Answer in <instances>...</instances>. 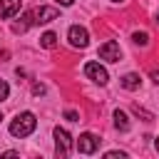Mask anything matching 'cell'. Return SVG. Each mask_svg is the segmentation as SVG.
<instances>
[{
	"label": "cell",
	"instance_id": "cell-1",
	"mask_svg": "<svg viewBox=\"0 0 159 159\" xmlns=\"http://www.w3.org/2000/svg\"><path fill=\"white\" fill-rule=\"evenodd\" d=\"M35 127H37V117H35L32 112H20V114L10 122V134L17 137V139H22V137H30V134L35 132Z\"/></svg>",
	"mask_w": 159,
	"mask_h": 159
},
{
	"label": "cell",
	"instance_id": "cell-2",
	"mask_svg": "<svg viewBox=\"0 0 159 159\" xmlns=\"http://www.w3.org/2000/svg\"><path fill=\"white\" fill-rule=\"evenodd\" d=\"M57 15H60V10L52 7V5H40V7L27 10L30 25H45V22H50V20H57Z\"/></svg>",
	"mask_w": 159,
	"mask_h": 159
},
{
	"label": "cell",
	"instance_id": "cell-3",
	"mask_svg": "<svg viewBox=\"0 0 159 159\" xmlns=\"http://www.w3.org/2000/svg\"><path fill=\"white\" fill-rule=\"evenodd\" d=\"M52 137H55V154H57L60 159L70 157V152H72V137L67 134V129L55 127V129H52Z\"/></svg>",
	"mask_w": 159,
	"mask_h": 159
},
{
	"label": "cell",
	"instance_id": "cell-4",
	"mask_svg": "<svg viewBox=\"0 0 159 159\" xmlns=\"http://www.w3.org/2000/svg\"><path fill=\"white\" fill-rule=\"evenodd\" d=\"M99 137L97 134H92V132H82L80 137H77V142H75V147H77V152L80 154H94L97 149H99Z\"/></svg>",
	"mask_w": 159,
	"mask_h": 159
},
{
	"label": "cell",
	"instance_id": "cell-5",
	"mask_svg": "<svg viewBox=\"0 0 159 159\" xmlns=\"http://www.w3.org/2000/svg\"><path fill=\"white\" fill-rule=\"evenodd\" d=\"M67 40H70V45H72V47L84 50V47L89 45V32H87L82 25H72V27L67 30Z\"/></svg>",
	"mask_w": 159,
	"mask_h": 159
},
{
	"label": "cell",
	"instance_id": "cell-6",
	"mask_svg": "<svg viewBox=\"0 0 159 159\" xmlns=\"http://www.w3.org/2000/svg\"><path fill=\"white\" fill-rule=\"evenodd\" d=\"M84 75H87L92 82H97V84H107V82H109V75H107V70H104L99 62H87V65H84Z\"/></svg>",
	"mask_w": 159,
	"mask_h": 159
},
{
	"label": "cell",
	"instance_id": "cell-7",
	"mask_svg": "<svg viewBox=\"0 0 159 159\" xmlns=\"http://www.w3.org/2000/svg\"><path fill=\"white\" fill-rule=\"evenodd\" d=\"M99 57L107 60V62H119V57H122V47H119V42L107 40V42L99 47Z\"/></svg>",
	"mask_w": 159,
	"mask_h": 159
},
{
	"label": "cell",
	"instance_id": "cell-8",
	"mask_svg": "<svg viewBox=\"0 0 159 159\" xmlns=\"http://www.w3.org/2000/svg\"><path fill=\"white\" fill-rule=\"evenodd\" d=\"M20 5H22V0H0V17L10 20L12 15L20 12Z\"/></svg>",
	"mask_w": 159,
	"mask_h": 159
},
{
	"label": "cell",
	"instance_id": "cell-9",
	"mask_svg": "<svg viewBox=\"0 0 159 159\" xmlns=\"http://www.w3.org/2000/svg\"><path fill=\"white\" fill-rule=\"evenodd\" d=\"M119 82H122V87H124V89H139V84H142V80H139V75H137V72H127Z\"/></svg>",
	"mask_w": 159,
	"mask_h": 159
},
{
	"label": "cell",
	"instance_id": "cell-10",
	"mask_svg": "<svg viewBox=\"0 0 159 159\" xmlns=\"http://www.w3.org/2000/svg\"><path fill=\"white\" fill-rule=\"evenodd\" d=\"M112 117H114V127H117L119 132H129V127H132V124H129V117H127L122 109H114V114H112Z\"/></svg>",
	"mask_w": 159,
	"mask_h": 159
},
{
	"label": "cell",
	"instance_id": "cell-11",
	"mask_svg": "<svg viewBox=\"0 0 159 159\" xmlns=\"http://www.w3.org/2000/svg\"><path fill=\"white\" fill-rule=\"evenodd\" d=\"M57 45V35L55 32H45L42 37H40V47H45V50H52Z\"/></svg>",
	"mask_w": 159,
	"mask_h": 159
},
{
	"label": "cell",
	"instance_id": "cell-12",
	"mask_svg": "<svg viewBox=\"0 0 159 159\" xmlns=\"http://www.w3.org/2000/svg\"><path fill=\"white\" fill-rule=\"evenodd\" d=\"M132 40H134V45H139V47H147V45H149V35H147V32H134Z\"/></svg>",
	"mask_w": 159,
	"mask_h": 159
},
{
	"label": "cell",
	"instance_id": "cell-13",
	"mask_svg": "<svg viewBox=\"0 0 159 159\" xmlns=\"http://www.w3.org/2000/svg\"><path fill=\"white\" fill-rule=\"evenodd\" d=\"M7 94H10V87H7V82H5V80H0V102H2V99H7Z\"/></svg>",
	"mask_w": 159,
	"mask_h": 159
},
{
	"label": "cell",
	"instance_id": "cell-14",
	"mask_svg": "<svg viewBox=\"0 0 159 159\" xmlns=\"http://www.w3.org/2000/svg\"><path fill=\"white\" fill-rule=\"evenodd\" d=\"M45 92H47V89H45V84H40V82H35V84H32V94H37V97H40V94H45Z\"/></svg>",
	"mask_w": 159,
	"mask_h": 159
},
{
	"label": "cell",
	"instance_id": "cell-15",
	"mask_svg": "<svg viewBox=\"0 0 159 159\" xmlns=\"http://www.w3.org/2000/svg\"><path fill=\"white\" fill-rule=\"evenodd\" d=\"M65 119H67V122H77V119H80V114H77L75 109H67V112H65Z\"/></svg>",
	"mask_w": 159,
	"mask_h": 159
},
{
	"label": "cell",
	"instance_id": "cell-16",
	"mask_svg": "<svg viewBox=\"0 0 159 159\" xmlns=\"http://www.w3.org/2000/svg\"><path fill=\"white\" fill-rule=\"evenodd\" d=\"M104 157H107V159H127V154H124V152H107Z\"/></svg>",
	"mask_w": 159,
	"mask_h": 159
},
{
	"label": "cell",
	"instance_id": "cell-17",
	"mask_svg": "<svg viewBox=\"0 0 159 159\" xmlns=\"http://www.w3.org/2000/svg\"><path fill=\"white\" fill-rule=\"evenodd\" d=\"M152 82H154V84H159V70H154V72H152Z\"/></svg>",
	"mask_w": 159,
	"mask_h": 159
},
{
	"label": "cell",
	"instance_id": "cell-18",
	"mask_svg": "<svg viewBox=\"0 0 159 159\" xmlns=\"http://www.w3.org/2000/svg\"><path fill=\"white\" fill-rule=\"evenodd\" d=\"M57 2H60V5H72L75 0H57Z\"/></svg>",
	"mask_w": 159,
	"mask_h": 159
},
{
	"label": "cell",
	"instance_id": "cell-19",
	"mask_svg": "<svg viewBox=\"0 0 159 159\" xmlns=\"http://www.w3.org/2000/svg\"><path fill=\"white\" fill-rule=\"evenodd\" d=\"M157 152H159V137H157Z\"/></svg>",
	"mask_w": 159,
	"mask_h": 159
},
{
	"label": "cell",
	"instance_id": "cell-20",
	"mask_svg": "<svg viewBox=\"0 0 159 159\" xmlns=\"http://www.w3.org/2000/svg\"><path fill=\"white\" fill-rule=\"evenodd\" d=\"M112 2H124V0H112Z\"/></svg>",
	"mask_w": 159,
	"mask_h": 159
},
{
	"label": "cell",
	"instance_id": "cell-21",
	"mask_svg": "<svg viewBox=\"0 0 159 159\" xmlns=\"http://www.w3.org/2000/svg\"><path fill=\"white\" fill-rule=\"evenodd\" d=\"M157 25H159V12H157Z\"/></svg>",
	"mask_w": 159,
	"mask_h": 159
},
{
	"label": "cell",
	"instance_id": "cell-22",
	"mask_svg": "<svg viewBox=\"0 0 159 159\" xmlns=\"http://www.w3.org/2000/svg\"><path fill=\"white\" fill-rule=\"evenodd\" d=\"M0 119H2V112H0Z\"/></svg>",
	"mask_w": 159,
	"mask_h": 159
}]
</instances>
